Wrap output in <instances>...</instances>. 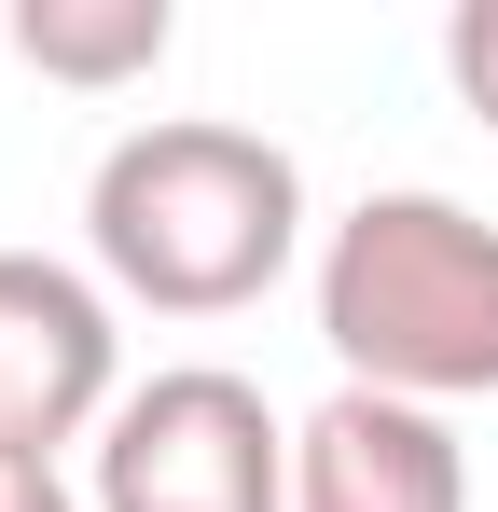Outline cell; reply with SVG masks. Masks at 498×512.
<instances>
[{
	"label": "cell",
	"instance_id": "2",
	"mask_svg": "<svg viewBox=\"0 0 498 512\" xmlns=\"http://www.w3.org/2000/svg\"><path fill=\"white\" fill-rule=\"evenodd\" d=\"M319 346L388 402H498V222L457 194H360L319 236Z\"/></svg>",
	"mask_w": 498,
	"mask_h": 512
},
{
	"label": "cell",
	"instance_id": "1",
	"mask_svg": "<svg viewBox=\"0 0 498 512\" xmlns=\"http://www.w3.org/2000/svg\"><path fill=\"white\" fill-rule=\"evenodd\" d=\"M83 250H97V291L111 305H153V319H236L263 305L291 250H305V167L263 139V125H222V111H153L125 125L97 180H83Z\"/></svg>",
	"mask_w": 498,
	"mask_h": 512
},
{
	"label": "cell",
	"instance_id": "8",
	"mask_svg": "<svg viewBox=\"0 0 498 512\" xmlns=\"http://www.w3.org/2000/svg\"><path fill=\"white\" fill-rule=\"evenodd\" d=\"M0 512H97V499H70L56 457H14V443H0Z\"/></svg>",
	"mask_w": 498,
	"mask_h": 512
},
{
	"label": "cell",
	"instance_id": "7",
	"mask_svg": "<svg viewBox=\"0 0 498 512\" xmlns=\"http://www.w3.org/2000/svg\"><path fill=\"white\" fill-rule=\"evenodd\" d=\"M443 70H457V97L498 125V0H457V14H443Z\"/></svg>",
	"mask_w": 498,
	"mask_h": 512
},
{
	"label": "cell",
	"instance_id": "3",
	"mask_svg": "<svg viewBox=\"0 0 498 512\" xmlns=\"http://www.w3.org/2000/svg\"><path fill=\"white\" fill-rule=\"evenodd\" d=\"M97 512H291V429L249 374L166 360L97 429Z\"/></svg>",
	"mask_w": 498,
	"mask_h": 512
},
{
	"label": "cell",
	"instance_id": "4",
	"mask_svg": "<svg viewBox=\"0 0 498 512\" xmlns=\"http://www.w3.org/2000/svg\"><path fill=\"white\" fill-rule=\"evenodd\" d=\"M125 402V319L111 291L56 250H0V443L56 457L83 429H111Z\"/></svg>",
	"mask_w": 498,
	"mask_h": 512
},
{
	"label": "cell",
	"instance_id": "6",
	"mask_svg": "<svg viewBox=\"0 0 498 512\" xmlns=\"http://www.w3.org/2000/svg\"><path fill=\"white\" fill-rule=\"evenodd\" d=\"M166 42H180L166 0H14V56H28L42 84H83V97L153 84Z\"/></svg>",
	"mask_w": 498,
	"mask_h": 512
},
{
	"label": "cell",
	"instance_id": "5",
	"mask_svg": "<svg viewBox=\"0 0 498 512\" xmlns=\"http://www.w3.org/2000/svg\"><path fill=\"white\" fill-rule=\"evenodd\" d=\"M291 512H471V457L429 402L332 388L291 429Z\"/></svg>",
	"mask_w": 498,
	"mask_h": 512
}]
</instances>
